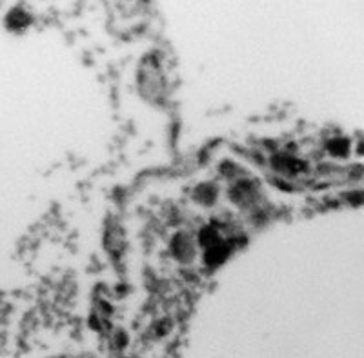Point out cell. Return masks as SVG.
Segmentation results:
<instances>
[{
  "instance_id": "1",
  "label": "cell",
  "mask_w": 364,
  "mask_h": 358,
  "mask_svg": "<svg viewBox=\"0 0 364 358\" xmlns=\"http://www.w3.org/2000/svg\"><path fill=\"white\" fill-rule=\"evenodd\" d=\"M173 253L181 260H191L193 256V249H191V240L186 239L184 235H178L173 240Z\"/></svg>"
}]
</instances>
